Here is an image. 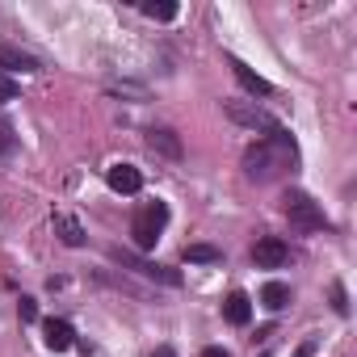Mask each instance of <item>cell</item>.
Wrapping results in <instances>:
<instances>
[{
  "label": "cell",
  "instance_id": "obj_22",
  "mask_svg": "<svg viewBox=\"0 0 357 357\" xmlns=\"http://www.w3.org/2000/svg\"><path fill=\"white\" fill-rule=\"evenodd\" d=\"M202 357H227V349H219V344H211V349H202Z\"/></svg>",
  "mask_w": 357,
  "mask_h": 357
},
{
  "label": "cell",
  "instance_id": "obj_14",
  "mask_svg": "<svg viewBox=\"0 0 357 357\" xmlns=\"http://www.w3.org/2000/svg\"><path fill=\"white\" fill-rule=\"evenodd\" d=\"M261 303H265L269 311H282V307L290 303V286H286V282H269V286L261 290Z\"/></svg>",
  "mask_w": 357,
  "mask_h": 357
},
{
  "label": "cell",
  "instance_id": "obj_16",
  "mask_svg": "<svg viewBox=\"0 0 357 357\" xmlns=\"http://www.w3.org/2000/svg\"><path fill=\"white\" fill-rule=\"evenodd\" d=\"M185 261H219V248H211V244H190V248H185Z\"/></svg>",
  "mask_w": 357,
  "mask_h": 357
},
{
  "label": "cell",
  "instance_id": "obj_12",
  "mask_svg": "<svg viewBox=\"0 0 357 357\" xmlns=\"http://www.w3.org/2000/svg\"><path fill=\"white\" fill-rule=\"evenodd\" d=\"M147 147L168 155V160H181V139H176L172 130H147Z\"/></svg>",
  "mask_w": 357,
  "mask_h": 357
},
{
  "label": "cell",
  "instance_id": "obj_7",
  "mask_svg": "<svg viewBox=\"0 0 357 357\" xmlns=\"http://www.w3.org/2000/svg\"><path fill=\"white\" fill-rule=\"evenodd\" d=\"M105 181H109L114 194H139V190H143V172H139L135 164H114V168L105 172Z\"/></svg>",
  "mask_w": 357,
  "mask_h": 357
},
{
  "label": "cell",
  "instance_id": "obj_8",
  "mask_svg": "<svg viewBox=\"0 0 357 357\" xmlns=\"http://www.w3.org/2000/svg\"><path fill=\"white\" fill-rule=\"evenodd\" d=\"M43 340H47V349L63 353V349H72V344H76V332H72V324H68V319H47V324H43Z\"/></svg>",
  "mask_w": 357,
  "mask_h": 357
},
{
  "label": "cell",
  "instance_id": "obj_21",
  "mask_svg": "<svg viewBox=\"0 0 357 357\" xmlns=\"http://www.w3.org/2000/svg\"><path fill=\"white\" fill-rule=\"evenodd\" d=\"M311 353H315V340H303V344H298V353H294V357H311Z\"/></svg>",
  "mask_w": 357,
  "mask_h": 357
},
{
  "label": "cell",
  "instance_id": "obj_4",
  "mask_svg": "<svg viewBox=\"0 0 357 357\" xmlns=\"http://www.w3.org/2000/svg\"><path fill=\"white\" fill-rule=\"evenodd\" d=\"M227 118H231V122H240V126H248V130H265V135H273V130H278V122H273L261 105L231 101V105H227Z\"/></svg>",
  "mask_w": 357,
  "mask_h": 357
},
{
  "label": "cell",
  "instance_id": "obj_19",
  "mask_svg": "<svg viewBox=\"0 0 357 357\" xmlns=\"http://www.w3.org/2000/svg\"><path fill=\"white\" fill-rule=\"evenodd\" d=\"M332 307H336V311H340V315H344V311H349V298H344V286H340V282H336V286H332Z\"/></svg>",
  "mask_w": 357,
  "mask_h": 357
},
{
  "label": "cell",
  "instance_id": "obj_5",
  "mask_svg": "<svg viewBox=\"0 0 357 357\" xmlns=\"http://www.w3.org/2000/svg\"><path fill=\"white\" fill-rule=\"evenodd\" d=\"M114 261H118V265H130L135 273H143V278H151V282H164V286H181V273H176V269H164V265L139 261V257H130V252H114Z\"/></svg>",
  "mask_w": 357,
  "mask_h": 357
},
{
  "label": "cell",
  "instance_id": "obj_6",
  "mask_svg": "<svg viewBox=\"0 0 357 357\" xmlns=\"http://www.w3.org/2000/svg\"><path fill=\"white\" fill-rule=\"evenodd\" d=\"M252 261H257L261 269H282V265L290 261V248H286L282 240L265 236V240H257V248H252Z\"/></svg>",
  "mask_w": 357,
  "mask_h": 357
},
{
  "label": "cell",
  "instance_id": "obj_3",
  "mask_svg": "<svg viewBox=\"0 0 357 357\" xmlns=\"http://www.w3.org/2000/svg\"><path fill=\"white\" fill-rule=\"evenodd\" d=\"M164 223H168V206H164V202H147V206L135 215V223H130L135 244H139L143 252H147V248H155V240H160Z\"/></svg>",
  "mask_w": 357,
  "mask_h": 357
},
{
  "label": "cell",
  "instance_id": "obj_18",
  "mask_svg": "<svg viewBox=\"0 0 357 357\" xmlns=\"http://www.w3.org/2000/svg\"><path fill=\"white\" fill-rule=\"evenodd\" d=\"M17 311H22V319H26V324H34V319H38V303H34V298H22V303H17Z\"/></svg>",
  "mask_w": 357,
  "mask_h": 357
},
{
  "label": "cell",
  "instance_id": "obj_20",
  "mask_svg": "<svg viewBox=\"0 0 357 357\" xmlns=\"http://www.w3.org/2000/svg\"><path fill=\"white\" fill-rule=\"evenodd\" d=\"M0 151H13V130H9V122H0Z\"/></svg>",
  "mask_w": 357,
  "mask_h": 357
},
{
  "label": "cell",
  "instance_id": "obj_10",
  "mask_svg": "<svg viewBox=\"0 0 357 357\" xmlns=\"http://www.w3.org/2000/svg\"><path fill=\"white\" fill-rule=\"evenodd\" d=\"M231 72H236V80H240V84H244V89H248L252 97H273V84H269V80H261V76H257V72H252L248 63L231 59Z\"/></svg>",
  "mask_w": 357,
  "mask_h": 357
},
{
  "label": "cell",
  "instance_id": "obj_13",
  "mask_svg": "<svg viewBox=\"0 0 357 357\" xmlns=\"http://www.w3.org/2000/svg\"><path fill=\"white\" fill-rule=\"evenodd\" d=\"M55 231H59V240H63L68 248H80V244H84V227H80L76 219H68V215L55 219Z\"/></svg>",
  "mask_w": 357,
  "mask_h": 357
},
{
  "label": "cell",
  "instance_id": "obj_23",
  "mask_svg": "<svg viewBox=\"0 0 357 357\" xmlns=\"http://www.w3.org/2000/svg\"><path fill=\"white\" fill-rule=\"evenodd\" d=\"M151 357H176V349H168V344H160V349H155Z\"/></svg>",
  "mask_w": 357,
  "mask_h": 357
},
{
  "label": "cell",
  "instance_id": "obj_2",
  "mask_svg": "<svg viewBox=\"0 0 357 357\" xmlns=\"http://www.w3.org/2000/svg\"><path fill=\"white\" fill-rule=\"evenodd\" d=\"M282 211H286L290 227H298V231H324V227H328L324 211H319V206H315L303 190H290V194L282 198Z\"/></svg>",
  "mask_w": 357,
  "mask_h": 357
},
{
  "label": "cell",
  "instance_id": "obj_1",
  "mask_svg": "<svg viewBox=\"0 0 357 357\" xmlns=\"http://www.w3.org/2000/svg\"><path fill=\"white\" fill-rule=\"evenodd\" d=\"M294 164V139L278 126L273 135H265L257 147L244 151V172L252 176V181H269V176H278L282 168Z\"/></svg>",
  "mask_w": 357,
  "mask_h": 357
},
{
  "label": "cell",
  "instance_id": "obj_17",
  "mask_svg": "<svg viewBox=\"0 0 357 357\" xmlns=\"http://www.w3.org/2000/svg\"><path fill=\"white\" fill-rule=\"evenodd\" d=\"M17 97V80H9L5 72H0V101H13Z\"/></svg>",
  "mask_w": 357,
  "mask_h": 357
},
{
  "label": "cell",
  "instance_id": "obj_11",
  "mask_svg": "<svg viewBox=\"0 0 357 357\" xmlns=\"http://www.w3.org/2000/svg\"><path fill=\"white\" fill-rule=\"evenodd\" d=\"M223 311H227V319H231L236 328H244V324L252 319V298H248L244 290H236V294H227V303H223Z\"/></svg>",
  "mask_w": 357,
  "mask_h": 357
},
{
  "label": "cell",
  "instance_id": "obj_9",
  "mask_svg": "<svg viewBox=\"0 0 357 357\" xmlns=\"http://www.w3.org/2000/svg\"><path fill=\"white\" fill-rule=\"evenodd\" d=\"M0 68H5V72H38V59H34V55H26L22 47L0 43Z\"/></svg>",
  "mask_w": 357,
  "mask_h": 357
},
{
  "label": "cell",
  "instance_id": "obj_15",
  "mask_svg": "<svg viewBox=\"0 0 357 357\" xmlns=\"http://www.w3.org/2000/svg\"><path fill=\"white\" fill-rule=\"evenodd\" d=\"M143 13H147L151 22H172V17H176V5H172V0H147Z\"/></svg>",
  "mask_w": 357,
  "mask_h": 357
}]
</instances>
